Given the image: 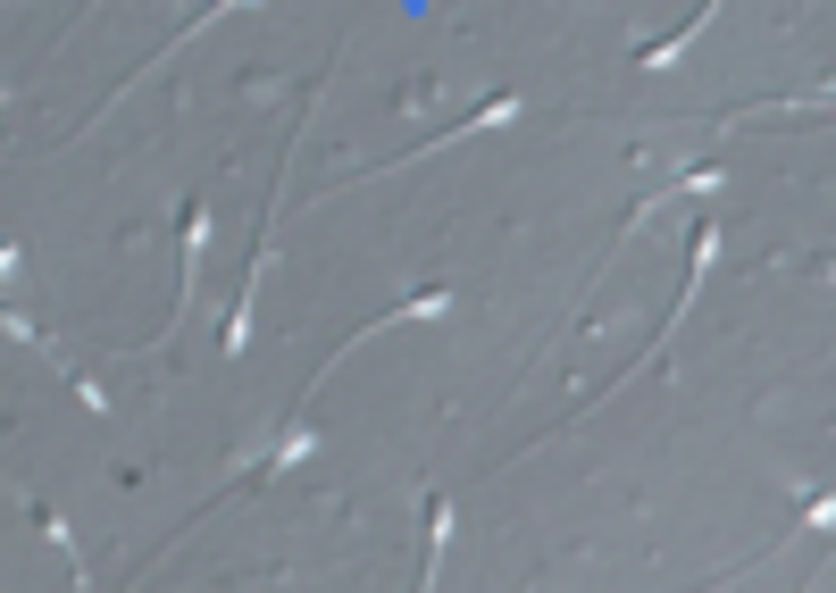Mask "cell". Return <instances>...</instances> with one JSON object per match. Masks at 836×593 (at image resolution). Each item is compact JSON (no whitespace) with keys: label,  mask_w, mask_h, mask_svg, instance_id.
<instances>
[{"label":"cell","mask_w":836,"mask_h":593,"mask_svg":"<svg viewBox=\"0 0 836 593\" xmlns=\"http://www.w3.org/2000/svg\"><path fill=\"white\" fill-rule=\"evenodd\" d=\"M310 452H318V435H310V426H293V435H285V452H276V477H285L293 460H310Z\"/></svg>","instance_id":"2"},{"label":"cell","mask_w":836,"mask_h":593,"mask_svg":"<svg viewBox=\"0 0 836 593\" xmlns=\"http://www.w3.org/2000/svg\"><path fill=\"white\" fill-rule=\"evenodd\" d=\"M444 543H452V510L435 502V518H427V577H435V568H444Z\"/></svg>","instance_id":"1"}]
</instances>
